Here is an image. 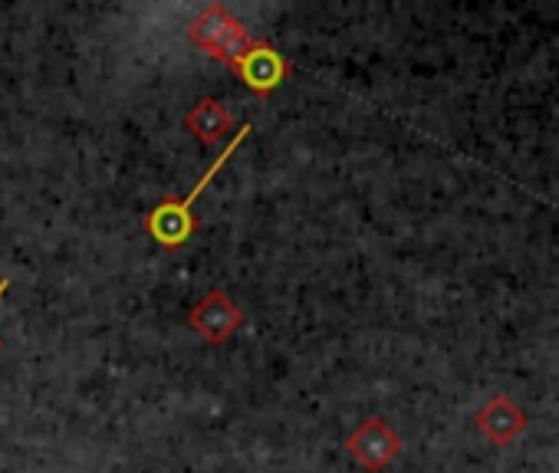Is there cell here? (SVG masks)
<instances>
[{"label": "cell", "mask_w": 559, "mask_h": 473, "mask_svg": "<svg viewBox=\"0 0 559 473\" xmlns=\"http://www.w3.org/2000/svg\"><path fill=\"white\" fill-rule=\"evenodd\" d=\"M250 132H253V125L243 122L240 132H234V138L224 145V151L211 161V168L198 178V184H194L185 197H165L162 204H155V207L142 217L148 237H152V241H155L162 251H178V247H185V244L191 241V237L201 230V220H198V214H194L191 207H194V201L201 197V191L224 171V165L240 151V145L247 142Z\"/></svg>", "instance_id": "6da1fadb"}, {"label": "cell", "mask_w": 559, "mask_h": 473, "mask_svg": "<svg viewBox=\"0 0 559 473\" xmlns=\"http://www.w3.org/2000/svg\"><path fill=\"white\" fill-rule=\"evenodd\" d=\"M188 40L201 53H207L211 60H217L227 70H234L237 60L253 47L257 37L230 14V8H224V4H217V0H214V4H204L198 11V17L188 24Z\"/></svg>", "instance_id": "7a4b0ae2"}, {"label": "cell", "mask_w": 559, "mask_h": 473, "mask_svg": "<svg viewBox=\"0 0 559 473\" xmlns=\"http://www.w3.org/2000/svg\"><path fill=\"white\" fill-rule=\"evenodd\" d=\"M247 323L243 310L230 300L227 290H207L188 313L191 332H198L207 345H224L237 336V329Z\"/></svg>", "instance_id": "3957f363"}, {"label": "cell", "mask_w": 559, "mask_h": 473, "mask_svg": "<svg viewBox=\"0 0 559 473\" xmlns=\"http://www.w3.org/2000/svg\"><path fill=\"white\" fill-rule=\"evenodd\" d=\"M402 437L392 430V424L379 414L366 417L349 437H346V453L369 473H382L399 453H402Z\"/></svg>", "instance_id": "277c9868"}, {"label": "cell", "mask_w": 559, "mask_h": 473, "mask_svg": "<svg viewBox=\"0 0 559 473\" xmlns=\"http://www.w3.org/2000/svg\"><path fill=\"white\" fill-rule=\"evenodd\" d=\"M230 73H237L253 96L266 99L270 93H276L280 86H284V80L290 73V63H287V57L280 53L273 44H266V40L257 37L253 47L237 60V66Z\"/></svg>", "instance_id": "5b68a950"}, {"label": "cell", "mask_w": 559, "mask_h": 473, "mask_svg": "<svg viewBox=\"0 0 559 473\" xmlns=\"http://www.w3.org/2000/svg\"><path fill=\"white\" fill-rule=\"evenodd\" d=\"M526 424H530L526 411H523L520 404H513L507 395H493V398L474 414V427H477L487 440H493L497 447H507L510 440H516V437L526 430Z\"/></svg>", "instance_id": "8992f818"}, {"label": "cell", "mask_w": 559, "mask_h": 473, "mask_svg": "<svg viewBox=\"0 0 559 473\" xmlns=\"http://www.w3.org/2000/svg\"><path fill=\"white\" fill-rule=\"evenodd\" d=\"M234 129V116L230 109L214 99V96H204L198 99L188 112H185V132L194 135L204 148H214L227 138V132Z\"/></svg>", "instance_id": "52a82bcc"}, {"label": "cell", "mask_w": 559, "mask_h": 473, "mask_svg": "<svg viewBox=\"0 0 559 473\" xmlns=\"http://www.w3.org/2000/svg\"><path fill=\"white\" fill-rule=\"evenodd\" d=\"M8 290H11V277H4V280H0V300L8 296ZM0 349H4V342H0Z\"/></svg>", "instance_id": "ba28073f"}]
</instances>
